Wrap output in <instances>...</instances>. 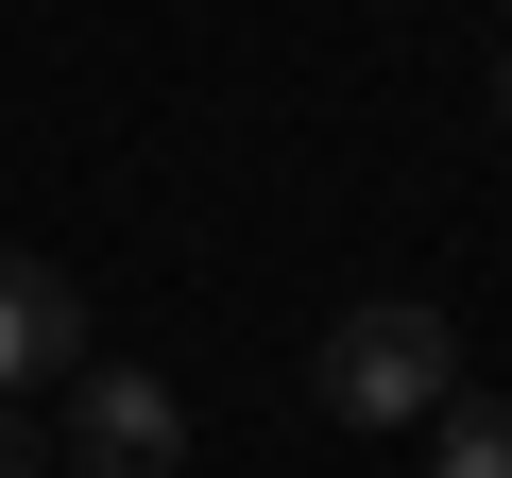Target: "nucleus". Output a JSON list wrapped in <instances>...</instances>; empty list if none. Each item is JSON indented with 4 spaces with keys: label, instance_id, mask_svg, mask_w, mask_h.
<instances>
[{
    "label": "nucleus",
    "instance_id": "f257e3e1",
    "mask_svg": "<svg viewBox=\"0 0 512 478\" xmlns=\"http://www.w3.org/2000/svg\"><path fill=\"white\" fill-rule=\"evenodd\" d=\"M308 393H325L342 427H410V410H444V393H461V325H444L427 291H376V308H342V325H325Z\"/></svg>",
    "mask_w": 512,
    "mask_h": 478
},
{
    "label": "nucleus",
    "instance_id": "f03ea898",
    "mask_svg": "<svg viewBox=\"0 0 512 478\" xmlns=\"http://www.w3.org/2000/svg\"><path fill=\"white\" fill-rule=\"evenodd\" d=\"M52 478H188V410H171V376L86 359V376H69V427H52Z\"/></svg>",
    "mask_w": 512,
    "mask_h": 478
},
{
    "label": "nucleus",
    "instance_id": "7ed1b4c3",
    "mask_svg": "<svg viewBox=\"0 0 512 478\" xmlns=\"http://www.w3.org/2000/svg\"><path fill=\"white\" fill-rule=\"evenodd\" d=\"M69 342H86V291H69L52 257H18V239H0V393L69 376Z\"/></svg>",
    "mask_w": 512,
    "mask_h": 478
},
{
    "label": "nucleus",
    "instance_id": "20e7f679",
    "mask_svg": "<svg viewBox=\"0 0 512 478\" xmlns=\"http://www.w3.org/2000/svg\"><path fill=\"white\" fill-rule=\"evenodd\" d=\"M427 478H512V393H444L427 410Z\"/></svg>",
    "mask_w": 512,
    "mask_h": 478
},
{
    "label": "nucleus",
    "instance_id": "39448f33",
    "mask_svg": "<svg viewBox=\"0 0 512 478\" xmlns=\"http://www.w3.org/2000/svg\"><path fill=\"white\" fill-rule=\"evenodd\" d=\"M0 478H52V410L35 393H0Z\"/></svg>",
    "mask_w": 512,
    "mask_h": 478
},
{
    "label": "nucleus",
    "instance_id": "423d86ee",
    "mask_svg": "<svg viewBox=\"0 0 512 478\" xmlns=\"http://www.w3.org/2000/svg\"><path fill=\"white\" fill-rule=\"evenodd\" d=\"M495 120H512V35H495Z\"/></svg>",
    "mask_w": 512,
    "mask_h": 478
}]
</instances>
